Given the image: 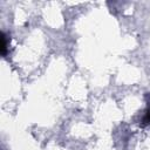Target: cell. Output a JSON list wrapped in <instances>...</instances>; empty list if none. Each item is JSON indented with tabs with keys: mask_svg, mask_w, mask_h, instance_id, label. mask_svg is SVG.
<instances>
[{
	"mask_svg": "<svg viewBox=\"0 0 150 150\" xmlns=\"http://www.w3.org/2000/svg\"><path fill=\"white\" fill-rule=\"evenodd\" d=\"M7 52V38H6V34L2 32L1 34V53L2 55H5Z\"/></svg>",
	"mask_w": 150,
	"mask_h": 150,
	"instance_id": "cell-1",
	"label": "cell"
}]
</instances>
